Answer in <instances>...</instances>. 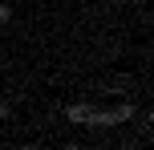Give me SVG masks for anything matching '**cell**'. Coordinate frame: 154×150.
Listing matches in <instances>:
<instances>
[{"instance_id": "obj_1", "label": "cell", "mask_w": 154, "mask_h": 150, "mask_svg": "<svg viewBox=\"0 0 154 150\" xmlns=\"http://www.w3.org/2000/svg\"><path fill=\"white\" fill-rule=\"evenodd\" d=\"M89 110H93V106L73 102V106H65V118H69V122H81V126H85V122H89Z\"/></svg>"}, {"instance_id": "obj_2", "label": "cell", "mask_w": 154, "mask_h": 150, "mask_svg": "<svg viewBox=\"0 0 154 150\" xmlns=\"http://www.w3.org/2000/svg\"><path fill=\"white\" fill-rule=\"evenodd\" d=\"M114 114H118V126H122V122H130V118H134L138 110H134V102H122V106H118Z\"/></svg>"}, {"instance_id": "obj_3", "label": "cell", "mask_w": 154, "mask_h": 150, "mask_svg": "<svg viewBox=\"0 0 154 150\" xmlns=\"http://www.w3.org/2000/svg\"><path fill=\"white\" fill-rule=\"evenodd\" d=\"M0 24H12V8H8L4 0H0Z\"/></svg>"}, {"instance_id": "obj_4", "label": "cell", "mask_w": 154, "mask_h": 150, "mask_svg": "<svg viewBox=\"0 0 154 150\" xmlns=\"http://www.w3.org/2000/svg\"><path fill=\"white\" fill-rule=\"evenodd\" d=\"M8 118H12V106H8V102H0V122H8Z\"/></svg>"}]
</instances>
